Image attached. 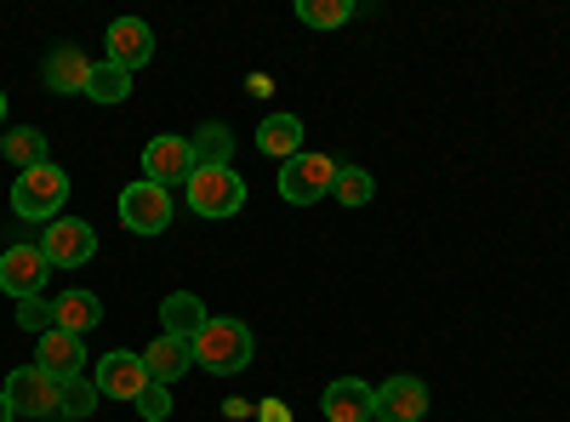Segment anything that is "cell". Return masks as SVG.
Instances as JSON below:
<instances>
[{
  "mask_svg": "<svg viewBox=\"0 0 570 422\" xmlns=\"http://www.w3.org/2000/svg\"><path fill=\"white\" fill-rule=\"evenodd\" d=\"M257 354L246 320H206L200 337H195V365L212 371V377H234V371H246Z\"/></svg>",
  "mask_w": 570,
  "mask_h": 422,
  "instance_id": "6da1fadb",
  "label": "cell"
},
{
  "mask_svg": "<svg viewBox=\"0 0 570 422\" xmlns=\"http://www.w3.org/2000/svg\"><path fill=\"white\" fill-rule=\"evenodd\" d=\"M183 195H188V212L195 217H240L246 212V177L234 166H195Z\"/></svg>",
  "mask_w": 570,
  "mask_h": 422,
  "instance_id": "7a4b0ae2",
  "label": "cell"
},
{
  "mask_svg": "<svg viewBox=\"0 0 570 422\" xmlns=\"http://www.w3.org/2000/svg\"><path fill=\"white\" fill-rule=\"evenodd\" d=\"M63 200H69V177H63V166H35V171H23L18 183H12V212L23 217V223H58L63 217Z\"/></svg>",
  "mask_w": 570,
  "mask_h": 422,
  "instance_id": "3957f363",
  "label": "cell"
},
{
  "mask_svg": "<svg viewBox=\"0 0 570 422\" xmlns=\"http://www.w3.org/2000/svg\"><path fill=\"white\" fill-rule=\"evenodd\" d=\"M0 394H7L12 416L35 422V416H52L63 411V383L52 377V371H40V365H18L7 383H0Z\"/></svg>",
  "mask_w": 570,
  "mask_h": 422,
  "instance_id": "277c9868",
  "label": "cell"
},
{
  "mask_svg": "<svg viewBox=\"0 0 570 422\" xmlns=\"http://www.w3.org/2000/svg\"><path fill=\"white\" fill-rule=\"evenodd\" d=\"M331 177H337V160L303 149L297 160L279 166V200H285V206H314V200L331 195Z\"/></svg>",
  "mask_w": 570,
  "mask_h": 422,
  "instance_id": "5b68a950",
  "label": "cell"
},
{
  "mask_svg": "<svg viewBox=\"0 0 570 422\" xmlns=\"http://www.w3.org/2000/svg\"><path fill=\"white\" fill-rule=\"evenodd\" d=\"M142 177L160 183V189H171V183H183V189H188V177H195V144L177 137V131L149 137V149H142Z\"/></svg>",
  "mask_w": 570,
  "mask_h": 422,
  "instance_id": "8992f818",
  "label": "cell"
},
{
  "mask_svg": "<svg viewBox=\"0 0 570 422\" xmlns=\"http://www.w3.org/2000/svg\"><path fill=\"white\" fill-rule=\"evenodd\" d=\"M120 223L131 234H166L171 228V189H160V183H131V189L120 195Z\"/></svg>",
  "mask_w": 570,
  "mask_h": 422,
  "instance_id": "52a82bcc",
  "label": "cell"
},
{
  "mask_svg": "<svg viewBox=\"0 0 570 422\" xmlns=\"http://www.w3.org/2000/svg\"><path fill=\"white\" fill-rule=\"evenodd\" d=\"M40 252H46L52 268H80V263H91V252H98V234H91L86 217H58L40 234Z\"/></svg>",
  "mask_w": 570,
  "mask_h": 422,
  "instance_id": "ba28073f",
  "label": "cell"
},
{
  "mask_svg": "<svg viewBox=\"0 0 570 422\" xmlns=\"http://www.w3.org/2000/svg\"><path fill=\"white\" fill-rule=\"evenodd\" d=\"M46 274H52V263H46L40 246H7V252H0V292H7L12 303L40 297Z\"/></svg>",
  "mask_w": 570,
  "mask_h": 422,
  "instance_id": "9c48e42d",
  "label": "cell"
},
{
  "mask_svg": "<svg viewBox=\"0 0 570 422\" xmlns=\"http://www.w3.org/2000/svg\"><path fill=\"white\" fill-rule=\"evenodd\" d=\"M91 383H98L104 400H137L142 389H149V365H142V354H131V349H115V354L98 360Z\"/></svg>",
  "mask_w": 570,
  "mask_h": 422,
  "instance_id": "30bf717a",
  "label": "cell"
},
{
  "mask_svg": "<svg viewBox=\"0 0 570 422\" xmlns=\"http://www.w3.org/2000/svg\"><path fill=\"white\" fill-rule=\"evenodd\" d=\"M320 411L325 422H376V389L360 377H337L320 394Z\"/></svg>",
  "mask_w": 570,
  "mask_h": 422,
  "instance_id": "8fae6325",
  "label": "cell"
},
{
  "mask_svg": "<svg viewBox=\"0 0 570 422\" xmlns=\"http://www.w3.org/2000/svg\"><path fill=\"white\" fill-rule=\"evenodd\" d=\"M104 58L120 63L126 75L142 69V63L155 58V29L142 23V18H115V23H109V52H104Z\"/></svg>",
  "mask_w": 570,
  "mask_h": 422,
  "instance_id": "7c38bea8",
  "label": "cell"
},
{
  "mask_svg": "<svg viewBox=\"0 0 570 422\" xmlns=\"http://www.w3.org/2000/svg\"><path fill=\"white\" fill-rule=\"evenodd\" d=\"M428 416V389L416 377H389L376 389V422H422Z\"/></svg>",
  "mask_w": 570,
  "mask_h": 422,
  "instance_id": "4fadbf2b",
  "label": "cell"
},
{
  "mask_svg": "<svg viewBox=\"0 0 570 422\" xmlns=\"http://www.w3.org/2000/svg\"><path fill=\"white\" fill-rule=\"evenodd\" d=\"M46 91H58V98H86V86H91V58L80 52V46H52V58H46Z\"/></svg>",
  "mask_w": 570,
  "mask_h": 422,
  "instance_id": "5bb4252c",
  "label": "cell"
},
{
  "mask_svg": "<svg viewBox=\"0 0 570 422\" xmlns=\"http://www.w3.org/2000/svg\"><path fill=\"white\" fill-rule=\"evenodd\" d=\"M35 365H40V371H52L58 383L86 377V343H80L75 332H46L40 349H35Z\"/></svg>",
  "mask_w": 570,
  "mask_h": 422,
  "instance_id": "9a60e30c",
  "label": "cell"
},
{
  "mask_svg": "<svg viewBox=\"0 0 570 422\" xmlns=\"http://www.w3.org/2000/svg\"><path fill=\"white\" fill-rule=\"evenodd\" d=\"M142 365H149V383H177L183 377V371H195V343H183V337H155L149 343V354H142Z\"/></svg>",
  "mask_w": 570,
  "mask_h": 422,
  "instance_id": "2e32d148",
  "label": "cell"
},
{
  "mask_svg": "<svg viewBox=\"0 0 570 422\" xmlns=\"http://www.w3.org/2000/svg\"><path fill=\"white\" fill-rule=\"evenodd\" d=\"M257 149L268 155V160H297L303 155V120L297 115H268L263 126H257Z\"/></svg>",
  "mask_w": 570,
  "mask_h": 422,
  "instance_id": "e0dca14e",
  "label": "cell"
},
{
  "mask_svg": "<svg viewBox=\"0 0 570 422\" xmlns=\"http://www.w3.org/2000/svg\"><path fill=\"white\" fill-rule=\"evenodd\" d=\"M160 320H166V337L195 343V337H200V325H206L212 314H206V303H200L195 292H171V297L160 303Z\"/></svg>",
  "mask_w": 570,
  "mask_h": 422,
  "instance_id": "ac0fdd59",
  "label": "cell"
},
{
  "mask_svg": "<svg viewBox=\"0 0 570 422\" xmlns=\"http://www.w3.org/2000/svg\"><path fill=\"white\" fill-rule=\"evenodd\" d=\"M0 160L18 166V177H23V171H35V166H46V131H35V126L7 131V137H0Z\"/></svg>",
  "mask_w": 570,
  "mask_h": 422,
  "instance_id": "d6986e66",
  "label": "cell"
},
{
  "mask_svg": "<svg viewBox=\"0 0 570 422\" xmlns=\"http://www.w3.org/2000/svg\"><path fill=\"white\" fill-rule=\"evenodd\" d=\"M91 325H104V303L91 297V292H58V332L86 337Z\"/></svg>",
  "mask_w": 570,
  "mask_h": 422,
  "instance_id": "ffe728a7",
  "label": "cell"
},
{
  "mask_svg": "<svg viewBox=\"0 0 570 422\" xmlns=\"http://www.w3.org/2000/svg\"><path fill=\"white\" fill-rule=\"evenodd\" d=\"M86 98L91 104H126L131 98V75L120 69V63H91V86H86Z\"/></svg>",
  "mask_w": 570,
  "mask_h": 422,
  "instance_id": "44dd1931",
  "label": "cell"
},
{
  "mask_svg": "<svg viewBox=\"0 0 570 422\" xmlns=\"http://www.w3.org/2000/svg\"><path fill=\"white\" fill-rule=\"evenodd\" d=\"M188 144H195V166H228V155H234V131H228L223 120H206L195 137H188Z\"/></svg>",
  "mask_w": 570,
  "mask_h": 422,
  "instance_id": "7402d4cb",
  "label": "cell"
},
{
  "mask_svg": "<svg viewBox=\"0 0 570 422\" xmlns=\"http://www.w3.org/2000/svg\"><path fill=\"white\" fill-rule=\"evenodd\" d=\"M376 195V177L365 166H337V177H331V200L337 206H371Z\"/></svg>",
  "mask_w": 570,
  "mask_h": 422,
  "instance_id": "603a6c76",
  "label": "cell"
},
{
  "mask_svg": "<svg viewBox=\"0 0 570 422\" xmlns=\"http://www.w3.org/2000/svg\"><path fill=\"white\" fill-rule=\"evenodd\" d=\"M297 18L308 29H343L354 18V0H297Z\"/></svg>",
  "mask_w": 570,
  "mask_h": 422,
  "instance_id": "cb8c5ba5",
  "label": "cell"
},
{
  "mask_svg": "<svg viewBox=\"0 0 570 422\" xmlns=\"http://www.w3.org/2000/svg\"><path fill=\"white\" fill-rule=\"evenodd\" d=\"M18 325H23V332H35V337L58 332V303H46V297H23V303H18Z\"/></svg>",
  "mask_w": 570,
  "mask_h": 422,
  "instance_id": "d4e9b609",
  "label": "cell"
},
{
  "mask_svg": "<svg viewBox=\"0 0 570 422\" xmlns=\"http://www.w3.org/2000/svg\"><path fill=\"white\" fill-rule=\"evenodd\" d=\"M98 400L104 394H98V383H91V377H69L63 383V411L69 416H91V411H98Z\"/></svg>",
  "mask_w": 570,
  "mask_h": 422,
  "instance_id": "484cf974",
  "label": "cell"
},
{
  "mask_svg": "<svg viewBox=\"0 0 570 422\" xmlns=\"http://www.w3.org/2000/svg\"><path fill=\"white\" fill-rule=\"evenodd\" d=\"M131 405H137V416H142V422H166V416H171V389H166V383H149Z\"/></svg>",
  "mask_w": 570,
  "mask_h": 422,
  "instance_id": "4316f807",
  "label": "cell"
},
{
  "mask_svg": "<svg viewBox=\"0 0 570 422\" xmlns=\"http://www.w3.org/2000/svg\"><path fill=\"white\" fill-rule=\"evenodd\" d=\"M268 411V422H292V411H285V405H263Z\"/></svg>",
  "mask_w": 570,
  "mask_h": 422,
  "instance_id": "83f0119b",
  "label": "cell"
},
{
  "mask_svg": "<svg viewBox=\"0 0 570 422\" xmlns=\"http://www.w3.org/2000/svg\"><path fill=\"white\" fill-rule=\"evenodd\" d=\"M0 422H12V405H7V394H0Z\"/></svg>",
  "mask_w": 570,
  "mask_h": 422,
  "instance_id": "f1b7e54d",
  "label": "cell"
},
{
  "mask_svg": "<svg viewBox=\"0 0 570 422\" xmlns=\"http://www.w3.org/2000/svg\"><path fill=\"white\" fill-rule=\"evenodd\" d=\"M0 120H7V91H0Z\"/></svg>",
  "mask_w": 570,
  "mask_h": 422,
  "instance_id": "f546056e",
  "label": "cell"
}]
</instances>
